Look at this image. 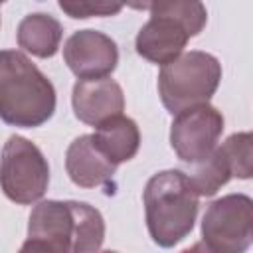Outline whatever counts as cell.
<instances>
[{"mask_svg":"<svg viewBox=\"0 0 253 253\" xmlns=\"http://www.w3.org/2000/svg\"><path fill=\"white\" fill-rule=\"evenodd\" d=\"M55 87L18 49H0V119L10 126L36 128L55 113Z\"/></svg>","mask_w":253,"mask_h":253,"instance_id":"6da1fadb","label":"cell"},{"mask_svg":"<svg viewBox=\"0 0 253 253\" xmlns=\"http://www.w3.org/2000/svg\"><path fill=\"white\" fill-rule=\"evenodd\" d=\"M28 237H40L59 253H99L105 219L87 202L43 200L30 213Z\"/></svg>","mask_w":253,"mask_h":253,"instance_id":"7a4b0ae2","label":"cell"},{"mask_svg":"<svg viewBox=\"0 0 253 253\" xmlns=\"http://www.w3.org/2000/svg\"><path fill=\"white\" fill-rule=\"evenodd\" d=\"M144 217L152 241L170 249L194 229L200 198L180 170L156 172L144 186Z\"/></svg>","mask_w":253,"mask_h":253,"instance_id":"3957f363","label":"cell"},{"mask_svg":"<svg viewBox=\"0 0 253 253\" xmlns=\"http://www.w3.org/2000/svg\"><path fill=\"white\" fill-rule=\"evenodd\" d=\"M148 10L150 18L138 30L134 47L140 57L156 65H166L184 53L190 38H196L208 22L202 2H154Z\"/></svg>","mask_w":253,"mask_h":253,"instance_id":"277c9868","label":"cell"},{"mask_svg":"<svg viewBox=\"0 0 253 253\" xmlns=\"http://www.w3.org/2000/svg\"><path fill=\"white\" fill-rule=\"evenodd\" d=\"M221 81V63L215 55L200 49L180 53L174 61L160 67L158 95L168 113L208 103Z\"/></svg>","mask_w":253,"mask_h":253,"instance_id":"5b68a950","label":"cell"},{"mask_svg":"<svg viewBox=\"0 0 253 253\" xmlns=\"http://www.w3.org/2000/svg\"><path fill=\"white\" fill-rule=\"evenodd\" d=\"M49 186V164L42 150L20 134L8 136L0 154V188L8 200L30 206Z\"/></svg>","mask_w":253,"mask_h":253,"instance_id":"8992f818","label":"cell"},{"mask_svg":"<svg viewBox=\"0 0 253 253\" xmlns=\"http://www.w3.org/2000/svg\"><path fill=\"white\" fill-rule=\"evenodd\" d=\"M251 198L227 194L208 206L202 217V243L211 253H245L251 247Z\"/></svg>","mask_w":253,"mask_h":253,"instance_id":"52a82bcc","label":"cell"},{"mask_svg":"<svg viewBox=\"0 0 253 253\" xmlns=\"http://www.w3.org/2000/svg\"><path fill=\"white\" fill-rule=\"evenodd\" d=\"M223 132V115L210 103L184 109L170 125V146L182 162L198 164L208 158Z\"/></svg>","mask_w":253,"mask_h":253,"instance_id":"ba28073f","label":"cell"},{"mask_svg":"<svg viewBox=\"0 0 253 253\" xmlns=\"http://www.w3.org/2000/svg\"><path fill=\"white\" fill-rule=\"evenodd\" d=\"M63 61L77 79H103L117 69L119 47L99 30H77L63 45Z\"/></svg>","mask_w":253,"mask_h":253,"instance_id":"9c48e42d","label":"cell"},{"mask_svg":"<svg viewBox=\"0 0 253 253\" xmlns=\"http://www.w3.org/2000/svg\"><path fill=\"white\" fill-rule=\"evenodd\" d=\"M71 105L75 117L81 123L97 128L111 117L123 115L125 93L123 87L111 77L77 79L71 93Z\"/></svg>","mask_w":253,"mask_h":253,"instance_id":"30bf717a","label":"cell"},{"mask_svg":"<svg viewBox=\"0 0 253 253\" xmlns=\"http://www.w3.org/2000/svg\"><path fill=\"white\" fill-rule=\"evenodd\" d=\"M65 170L69 180L79 188H97L113 180L117 166L95 146L91 134L77 136L65 152Z\"/></svg>","mask_w":253,"mask_h":253,"instance_id":"8fae6325","label":"cell"},{"mask_svg":"<svg viewBox=\"0 0 253 253\" xmlns=\"http://www.w3.org/2000/svg\"><path fill=\"white\" fill-rule=\"evenodd\" d=\"M91 136L95 146L115 166L134 158L140 148V130L136 123L125 115H117L101 123Z\"/></svg>","mask_w":253,"mask_h":253,"instance_id":"7c38bea8","label":"cell"},{"mask_svg":"<svg viewBox=\"0 0 253 253\" xmlns=\"http://www.w3.org/2000/svg\"><path fill=\"white\" fill-rule=\"evenodd\" d=\"M61 36H63V28L59 20L43 12L28 14L18 24V32H16L18 45L40 59H47L57 53Z\"/></svg>","mask_w":253,"mask_h":253,"instance_id":"4fadbf2b","label":"cell"},{"mask_svg":"<svg viewBox=\"0 0 253 253\" xmlns=\"http://www.w3.org/2000/svg\"><path fill=\"white\" fill-rule=\"evenodd\" d=\"M186 178L198 198L200 196L208 198V196H213L221 186H225L233 176H231V168L225 154L221 152L219 146H215L208 158L194 164V170L186 174Z\"/></svg>","mask_w":253,"mask_h":253,"instance_id":"5bb4252c","label":"cell"},{"mask_svg":"<svg viewBox=\"0 0 253 253\" xmlns=\"http://www.w3.org/2000/svg\"><path fill=\"white\" fill-rule=\"evenodd\" d=\"M219 148L229 162L233 178H239V180L251 178V172H253V166H251V160H253L251 132H235V134L227 136Z\"/></svg>","mask_w":253,"mask_h":253,"instance_id":"9a60e30c","label":"cell"},{"mask_svg":"<svg viewBox=\"0 0 253 253\" xmlns=\"http://www.w3.org/2000/svg\"><path fill=\"white\" fill-rule=\"evenodd\" d=\"M59 8L69 16V18H75V20H85V18H91V16H115L123 10V4H111V2H67V0H61L59 2Z\"/></svg>","mask_w":253,"mask_h":253,"instance_id":"2e32d148","label":"cell"},{"mask_svg":"<svg viewBox=\"0 0 253 253\" xmlns=\"http://www.w3.org/2000/svg\"><path fill=\"white\" fill-rule=\"evenodd\" d=\"M18 253H59V251L40 237H26Z\"/></svg>","mask_w":253,"mask_h":253,"instance_id":"e0dca14e","label":"cell"},{"mask_svg":"<svg viewBox=\"0 0 253 253\" xmlns=\"http://www.w3.org/2000/svg\"><path fill=\"white\" fill-rule=\"evenodd\" d=\"M182 253H211V251H210V249H208V247H206V245H204L202 241H198V243H194L192 247L184 249Z\"/></svg>","mask_w":253,"mask_h":253,"instance_id":"ac0fdd59","label":"cell"},{"mask_svg":"<svg viewBox=\"0 0 253 253\" xmlns=\"http://www.w3.org/2000/svg\"><path fill=\"white\" fill-rule=\"evenodd\" d=\"M103 253H119V251H111V249H109V251H103Z\"/></svg>","mask_w":253,"mask_h":253,"instance_id":"d6986e66","label":"cell"}]
</instances>
